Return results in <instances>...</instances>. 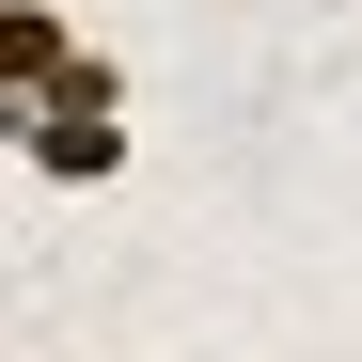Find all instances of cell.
Returning a JSON list of instances; mask_svg holds the SVG:
<instances>
[{"mask_svg": "<svg viewBox=\"0 0 362 362\" xmlns=\"http://www.w3.org/2000/svg\"><path fill=\"white\" fill-rule=\"evenodd\" d=\"M0 127H16V158L47 173V189H110V173H127V64L79 47V64L47 79L32 110H0Z\"/></svg>", "mask_w": 362, "mask_h": 362, "instance_id": "cell-1", "label": "cell"}, {"mask_svg": "<svg viewBox=\"0 0 362 362\" xmlns=\"http://www.w3.org/2000/svg\"><path fill=\"white\" fill-rule=\"evenodd\" d=\"M64 64H79V16H64V0H0V110H32Z\"/></svg>", "mask_w": 362, "mask_h": 362, "instance_id": "cell-2", "label": "cell"}]
</instances>
